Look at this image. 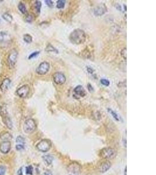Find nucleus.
<instances>
[{"label": "nucleus", "instance_id": "nucleus-16", "mask_svg": "<svg viewBox=\"0 0 156 175\" xmlns=\"http://www.w3.org/2000/svg\"><path fill=\"white\" fill-rule=\"evenodd\" d=\"M9 39V35L6 32H0V42L6 43L7 42L10 40Z\"/></svg>", "mask_w": 156, "mask_h": 175}, {"label": "nucleus", "instance_id": "nucleus-33", "mask_svg": "<svg viewBox=\"0 0 156 175\" xmlns=\"http://www.w3.org/2000/svg\"><path fill=\"white\" fill-rule=\"evenodd\" d=\"M44 2H45V3L47 5V6L50 7V8H52L53 6V5H54L53 2L51 1V0H46V1Z\"/></svg>", "mask_w": 156, "mask_h": 175}, {"label": "nucleus", "instance_id": "nucleus-14", "mask_svg": "<svg viewBox=\"0 0 156 175\" xmlns=\"http://www.w3.org/2000/svg\"><path fill=\"white\" fill-rule=\"evenodd\" d=\"M11 81L9 78H5L2 81L1 84L0 85V89L2 92H5L7 91L10 86Z\"/></svg>", "mask_w": 156, "mask_h": 175}, {"label": "nucleus", "instance_id": "nucleus-13", "mask_svg": "<svg viewBox=\"0 0 156 175\" xmlns=\"http://www.w3.org/2000/svg\"><path fill=\"white\" fill-rule=\"evenodd\" d=\"M74 92L76 95L80 97H84L87 95L86 91L82 85L77 86L74 89Z\"/></svg>", "mask_w": 156, "mask_h": 175}, {"label": "nucleus", "instance_id": "nucleus-40", "mask_svg": "<svg viewBox=\"0 0 156 175\" xmlns=\"http://www.w3.org/2000/svg\"><path fill=\"white\" fill-rule=\"evenodd\" d=\"M126 172H127V167L126 166L125 167V175H127Z\"/></svg>", "mask_w": 156, "mask_h": 175}, {"label": "nucleus", "instance_id": "nucleus-3", "mask_svg": "<svg viewBox=\"0 0 156 175\" xmlns=\"http://www.w3.org/2000/svg\"><path fill=\"white\" fill-rule=\"evenodd\" d=\"M117 155V151L112 148L107 147L102 149L100 151L101 157L107 159H112L116 157Z\"/></svg>", "mask_w": 156, "mask_h": 175}, {"label": "nucleus", "instance_id": "nucleus-38", "mask_svg": "<svg viewBox=\"0 0 156 175\" xmlns=\"http://www.w3.org/2000/svg\"><path fill=\"white\" fill-rule=\"evenodd\" d=\"M18 175H22V168H21L19 171H18Z\"/></svg>", "mask_w": 156, "mask_h": 175}, {"label": "nucleus", "instance_id": "nucleus-12", "mask_svg": "<svg viewBox=\"0 0 156 175\" xmlns=\"http://www.w3.org/2000/svg\"><path fill=\"white\" fill-rule=\"evenodd\" d=\"M11 148V144L9 141H4L0 144V151L3 153H7Z\"/></svg>", "mask_w": 156, "mask_h": 175}, {"label": "nucleus", "instance_id": "nucleus-2", "mask_svg": "<svg viewBox=\"0 0 156 175\" xmlns=\"http://www.w3.org/2000/svg\"><path fill=\"white\" fill-rule=\"evenodd\" d=\"M0 116L2 117V121L7 128L11 130L12 128V122L11 120L8 113L7 112L6 106L4 105L0 106Z\"/></svg>", "mask_w": 156, "mask_h": 175}, {"label": "nucleus", "instance_id": "nucleus-29", "mask_svg": "<svg viewBox=\"0 0 156 175\" xmlns=\"http://www.w3.org/2000/svg\"><path fill=\"white\" fill-rule=\"evenodd\" d=\"M39 53H40V52H33L29 56L28 58L29 59H32V58H35L36 57L37 55H38L39 54Z\"/></svg>", "mask_w": 156, "mask_h": 175}, {"label": "nucleus", "instance_id": "nucleus-20", "mask_svg": "<svg viewBox=\"0 0 156 175\" xmlns=\"http://www.w3.org/2000/svg\"><path fill=\"white\" fill-rule=\"evenodd\" d=\"M2 17L4 20H6L7 22H8L11 23L13 20L12 16L8 12H5V13H4V14H2Z\"/></svg>", "mask_w": 156, "mask_h": 175}, {"label": "nucleus", "instance_id": "nucleus-22", "mask_svg": "<svg viewBox=\"0 0 156 175\" xmlns=\"http://www.w3.org/2000/svg\"><path fill=\"white\" fill-rule=\"evenodd\" d=\"M23 40H24L26 43H31L32 42V37L29 34H25L24 35H23Z\"/></svg>", "mask_w": 156, "mask_h": 175}, {"label": "nucleus", "instance_id": "nucleus-30", "mask_svg": "<svg viewBox=\"0 0 156 175\" xmlns=\"http://www.w3.org/2000/svg\"><path fill=\"white\" fill-rule=\"evenodd\" d=\"M6 168L4 166H0V175H5Z\"/></svg>", "mask_w": 156, "mask_h": 175}, {"label": "nucleus", "instance_id": "nucleus-27", "mask_svg": "<svg viewBox=\"0 0 156 175\" xmlns=\"http://www.w3.org/2000/svg\"><path fill=\"white\" fill-rule=\"evenodd\" d=\"M16 142H17V143H21V144H25V139H24V138H23V137L22 136H18L17 138V139H16Z\"/></svg>", "mask_w": 156, "mask_h": 175}, {"label": "nucleus", "instance_id": "nucleus-41", "mask_svg": "<svg viewBox=\"0 0 156 175\" xmlns=\"http://www.w3.org/2000/svg\"><path fill=\"white\" fill-rule=\"evenodd\" d=\"M0 22H1V20H0Z\"/></svg>", "mask_w": 156, "mask_h": 175}, {"label": "nucleus", "instance_id": "nucleus-31", "mask_svg": "<svg viewBox=\"0 0 156 175\" xmlns=\"http://www.w3.org/2000/svg\"><path fill=\"white\" fill-rule=\"evenodd\" d=\"M120 54L123 58H125L126 60V57H127V54H126V48H125L122 50V51L120 52Z\"/></svg>", "mask_w": 156, "mask_h": 175}, {"label": "nucleus", "instance_id": "nucleus-11", "mask_svg": "<svg viewBox=\"0 0 156 175\" xmlns=\"http://www.w3.org/2000/svg\"><path fill=\"white\" fill-rule=\"evenodd\" d=\"M107 11V7L105 4H101L99 6H98L94 10V14L95 15L99 17V16H102L105 14Z\"/></svg>", "mask_w": 156, "mask_h": 175}, {"label": "nucleus", "instance_id": "nucleus-21", "mask_svg": "<svg viewBox=\"0 0 156 175\" xmlns=\"http://www.w3.org/2000/svg\"><path fill=\"white\" fill-rule=\"evenodd\" d=\"M108 112L112 116V117L113 118H114L116 121H120L121 120V118L120 117V116L119 115H118L117 113H116L114 111H113L112 109H108Z\"/></svg>", "mask_w": 156, "mask_h": 175}, {"label": "nucleus", "instance_id": "nucleus-34", "mask_svg": "<svg viewBox=\"0 0 156 175\" xmlns=\"http://www.w3.org/2000/svg\"><path fill=\"white\" fill-rule=\"evenodd\" d=\"M23 149H24V146L22 144H19L16 145V150L18 151H21Z\"/></svg>", "mask_w": 156, "mask_h": 175}, {"label": "nucleus", "instance_id": "nucleus-6", "mask_svg": "<svg viewBox=\"0 0 156 175\" xmlns=\"http://www.w3.org/2000/svg\"><path fill=\"white\" fill-rule=\"evenodd\" d=\"M52 147V142L49 140H42L36 145V148L39 151L42 152H46Z\"/></svg>", "mask_w": 156, "mask_h": 175}, {"label": "nucleus", "instance_id": "nucleus-35", "mask_svg": "<svg viewBox=\"0 0 156 175\" xmlns=\"http://www.w3.org/2000/svg\"><path fill=\"white\" fill-rule=\"evenodd\" d=\"M87 71L89 74H92L94 72V70L91 67H87Z\"/></svg>", "mask_w": 156, "mask_h": 175}, {"label": "nucleus", "instance_id": "nucleus-5", "mask_svg": "<svg viewBox=\"0 0 156 175\" xmlns=\"http://www.w3.org/2000/svg\"><path fill=\"white\" fill-rule=\"evenodd\" d=\"M18 56V53L15 49H12L9 52L8 56L7 58V64L10 68H12L15 67L17 63Z\"/></svg>", "mask_w": 156, "mask_h": 175}, {"label": "nucleus", "instance_id": "nucleus-7", "mask_svg": "<svg viewBox=\"0 0 156 175\" xmlns=\"http://www.w3.org/2000/svg\"><path fill=\"white\" fill-rule=\"evenodd\" d=\"M50 68V64L48 62H42L36 69V72L39 75H44L48 72Z\"/></svg>", "mask_w": 156, "mask_h": 175}, {"label": "nucleus", "instance_id": "nucleus-19", "mask_svg": "<svg viewBox=\"0 0 156 175\" xmlns=\"http://www.w3.org/2000/svg\"><path fill=\"white\" fill-rule=\"evenodd\" d=\"M18 9L23 14H27V9H26L25 5L22 2H19V4H18Z\"/></svg>", "mask_w": 156, "mask_h": 175}, {"label": "nucleus", "instance_id": "nucleus-8", "mask_svg": "<svg viewBox=\"0 0 156 175\" xmlns=\"http://www.w3.org/2000/svg\"><path fill=\"white\" fill-rule=\"evenodd\" d=\"M30 91L29 86L28 85H24L22 86H21L17 90V95L18 96L22 98H25L28 96L29 93Z\"/></svg>", "mask_w": 156, "mask_h": 175}, {"label": "nucleus", "instance_id": "nucleus-15", "mask_svg": "<svg viewBox=\"0 0 156 175\" xmlns=\"http://www.w3.org/2000/svg\"><path fill=\"white\" fill-rule=\"evenodd\" d=\"M112 164L109 161H106L103 163L100 167V172L101 173H105L110 168Z\"/></svg>", "mask_w": 156, "mask_h": 175}, {"label": "nucleus", "instance_id": "nucleus-23", "mask_svg": "<svg viewBox=\"0 0 156 175\" xmlns=\"http://www.w3.org/2000/svg\"><path fill=\"white\" fill-rule=\"evenodd\" d=\"M42 7V2L40 1H36L35 2V8L36 11L38 14H40Z\"/></svg>", "mask_w": 156, "mask_h": 175}, {"label": "nucleus", "instance_id": "nucleus-32", "mask_svg": "<svg viewBox=\"0 0 156 175\" xmlns=\"http://www.w3.org/2000/svg\"><path fill=\"white\" fill-rule=\"evenodd\" d=\"M25 20L26 21V22H29V23L32 22V20H33V17H32V15H28L26 16V17L25 18Z\"/></svg>", "mask_w": 156, "mask_h": 175}, {"label": "nucleus", "instance_id": "nucleus-4", "mask_svg": "<svg viewBox=\"0 0 156 175\" xmlns=\"http://www.w3.org/2000/svg\"><path fill=\"white\" fill-rule=\"evenodd\" d=\"M36 128V124L35 121L32 119H29L26 120L23 126V130L25 133H32Z\"/></svg>", "mask_w": 156, "mask_h": 175}, {"label": "nucleus", "instance_id": "nucleus-10", "mask_svg": "<svg viewBox=\"0 0 156 175\" xmlns=\"http://www.w3.org/2000/svg\"><path fill=\"white\" fill-rule=\"evenodd\" d=\"M68 171L74 174H78L81 171V167L80 164L77 162H73L68 166Z\"/></svg>", "mask_w": 156, "mask_h": 175}, {"label": "nucleus", "instance_id": "nucleus-36", "mask_svg": "<svg viewBox=\"0 0 156 175\" xmlns=\"http://www.w3.org/2000/svg\"><path fill=\"white\" fill-rule=\"evenodd\" d=\"M88 90H89V91H90V92H91V91L92 92V91H94V88H92V86L91 85V84H88Z\"/></svg>", "mask_w": 156, "mask_h": 175}, {"label": "nucleus", "instance_id": "nucleus-28", "mask_svg": "<svg viewBox=\"0 0 156 175\" xmlns=\"http://www.w3.org/2000/svg\"><path fill=\"white\" fill-rule=\"evenodd\" d=\"M100 82H101L102 85H104V86H108L110 85V82L106 79H101Z\"/></svg>", "mask_w": 156, "mask_h": 175}, {"label": "nucleus", "instance_id": "nucleus-9", "mask_svg": "<svg viewBox=\"0 0 156 175\" xmlns=\"http://www.w3.org/2000/svg\"><path fill=\"white\" fill-rule=\"evenodd\" d=\"M53 81L54 83L57 85H63L64 84L66 81V78L65 75L63 73L60 72L56 73L53 75Z\"/></svg>", "mask_w": 156, "mask_h": 175}, {"label": "nucleus", "instance_id": "nucleus-1", "mask_svg": "<svg viewBox=\"0 0 156 175\" xmlns=\"http://www.w3.org/2000/svg\"><path fill=\"white\" fill-rule=\"evenodd\" d=\"M69 39L71 43L79 45L84 43L86 40V34L84 31L80 29L74 30L70 34Z\"/></svg>", "mask_w": 156, "mask_h": 175}, {"label": "nucleus", "instance_id": "nucleus-18", "mask_svg": "<svg viewBox=\"0 0 156 175\" xmlns=\"http://www.w3.org/2000/svg\"><path fill=\"white\" fill-rule=\"evenodd\" d=\"M42 159H43L44 162H45L47 165H51L53 161V157L51 155H45L42 156Z\"/></svg>", "mask_w": 156, "mask_h": 175}, {"label": "nucleus", "instance_id": "nucleus-39", "mask_svg": "<svg viewBox=\"0 0 156 175\" xmlns=\"http://www.w3.org/2000/svg\"><path fill=\"white\" fill-rule=\"evenodd\" d=\"M123 140H124V141H124V144H125V145H124V146H125V148H126V139H124Z\"/></svg>", "mask_w": 156, "mask_h": 175}, {"label": "nucleus", "instance_id": "nucleus-26", "mask_svg": "<svg viewBox=\"0 0 156 175\" xmlns=\"http://www.w3.org/2000/svg\"><path fill=\"white\" fill-rule=\"evenodd\" d=\"M26 173L27 174L32 175L33 174V167L31 165L28 166L26 168Z\"/></svg>", "mask_w": 156, "mask_h": 175}, {"label": "nucleus", "instance_id": "nucleus-25", "mask_svg": "<svg viewBox=\"0 0 156 175\" xmlns=\"http://www.w3.org/2000/svg\"><path fill=\"white\" fill-rule=\"evenodd\" d=\"M46 50L47 52H52L56 53H59V52H58L57 50L54 48V47H53L51 44H49L48 46H47V47H46Z\"/></svg>", "mask_w": 156, "mask_h": 175}, {"label": "nucleus", "instance_id": "nucleus-17", "mask_svg": "<svg viewBox=\"0 0 156 175\" xmlns=\"http://www.w3.org/2000/svg\"><path fill=\"white\" fill-rule=\"evenodd\" d=\"M11 134L8 132H4L0 134V139L4 141H9L12 140Z\"/></svg>", "mask_w": 156, "mask_h": 175}, {"label": "nucleus", "instance_id": "nucleus-37", "mask_svg": "<svg viewBox=\"0 0 156 175\" xmlns=\"http://www.w3.org/2000/svg\"><path fill=\"white\" fill-rule=\"evenodd\" d=\"M44 175H52V173H51V172H45V173H44Z\"/></svg>", "mask_w": 156, "mask_h": 175}, {"label": "nucleus", "instance_id": "nucleus-24", "mask_svg": "<svg viewBox=\"0 0 156 175\" xmlns=\"http://www.w3.org/2000/svg\"><path fill=\"white\" fill-rule=\"evenodd\" d=\"M65 4H66V1H64V0H59V1H57L56 7L57 8L59 9L63 8L65 6Z\"/></svg>", "mask_w": 156, "mask_h": 175}]
</instances>
